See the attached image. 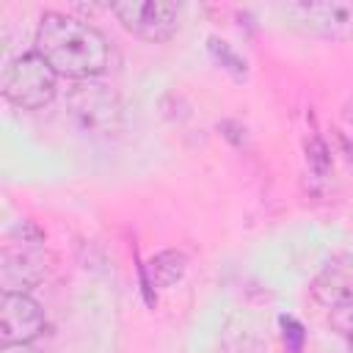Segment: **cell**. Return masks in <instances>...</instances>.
<instances>
[{
  "label": "cell",
  "mask_w": 353,
  "mask_h": 353,
  "mask_svg": "<svg viewBox=\"0 0 353 353\" xmlns=\"http://www.w3.org/2000/svg\"><path fill=\"white\" fill-rule=\"evenodd\" d=\"M33 44L58 77H69L74 83L97 80L110 63V44L105 33L63 11L41 14Z\"/></svg>",
  "instance_id": "1"
},
{
  "label": "cell",
  "mask_w": 353,
  "mask_h": 353,
  "mask_svg": "<svg viewBox=\"0 0 353 353\" xmlns=\"http://www.w3.org/2000/svg\"><path fill=\"white\" fill-rule=\"evenodd\" d=\"M17 234L19 237H8L0 248L3 292H30L47 279L52 268V256L44 245V234L30 221H22Z\"/></svg>",
  "instance_id": "2"
},
{
  "label": "cell",
  "mask_w": 353,
  "mask_h": 353,
  "mask_svg": "<svg viewBox=\"0 0 353 353\" xmlns=\"http://www.w3.org/2000/svg\"><path fill=\"white\" fill-rule=\"evenodd\" d=\"M0 88H3V97L8 105H14L19 110H39L55 99L58 74L33 50V52H22L6 63Z\"/></svg>",
  "instance_id": "3"
},
{
  "label": "cell",
  "mask_w": 353,
  "mask_h": 353,
  "mask_svg": "<svg viewBox=\"0 0 353 353\" xmlns=\"http://www.w3.org/2000/svg\"><path fill=\"white\" fill-rule=\"evenodd\" d=\"M72 121L88 135H110L121 127V99L102 80H80L66 94Z\"/></svg>",
  "instance_id": "4"
},
{
  "label": "cell",
  "mask_w": 353,
  "mask_h": 353,
  "mask_svg": "<svg viewBox=\"0 0 353 353\" xmlns=\"http://www.w3.org/2000/svg\"><path fill=\"white\" fill-rule=\"evenodd\" d=\"M284 17L303 33L347 41L353 39V0H309V3H287Z\"/></svg>",
  "instance_id": "5"
},
{
  "label": "cell",
  "mask_w": 353,
  "mask_h": 353,
  "mask_svg": "<svg viewBox=\"0 0 353 353\" xmlns=\"http://www.w3.org/2000/svg\"><path fill=\"white\" fill-rule=\"evenodd\" d=\"M110 11L127 33L152 44L168 41L179 28V6L168 0H127L113 3Z\"/></svg>",
  "instance_id": "6"
},
{
  "label": "cell",
  "mask_w": 353,
  "mask_h": 353,
  "mask_svg": "<svg viewBox=\"0 0 353 353\" xmlns=\"http://www.w3.org/2000/svg\"><path fill=\"white\" fill-rule=\"evenodd\" d=\"M47 317L30 292H3L0 298V339L3 345H30L44 334Z\"/></svg>",
  "instance_id": "7"
},
{
  "label": "cell",
  "mask_w": 353,
  "mask_h": 353,
  "mask_svg": "<svg viewBox=\"0 0 353 353\" xmlns=\"http://www.w3.org/2000/svg\"><path fill=\"white\" fill-rule=\"evenodd\" d=\"M312 298L328 309L353 303V256L339 254L323 265L312 281Z\"/></svg>",
  "instance_id": "8"
},
{
  "label": "cell",
  "mask_w": 353,
  "mask_h": 353,
  "mask_svg": "<svg viewBox=\"0 0 353 353\" xmlns=\"http://www.w3.org/2000/svg\"><path fill=\"white\" fill-rule=\"evenodd\" d=\"M188 270V256L176 248H165L160 254H154L146 265V273H149V281L154 287H174Z\"/></svg>",
  "instance_id": "9"
},
{
  "label": "cell",
  "mask_w": 353,
  "mask_h": 353,
  "mask_svg": "<svg viewBox=\"0 0 353 353\" xmlns=\"http://www.w3.org/2000/svg\"><path fill=\"white\" fill-rule=\"evenodd\" d=\"M210 52H212V55H215V61H218L226 72H232L237 80H243V77H245V61L232 50V44H229V41H223V39L212 36V39H210Z\"/></svg>",
  "instance_id": "10"
},
{
  "label": "cell",
  "mask_w": 353,
  "mask_h": 353,
  "mask_svg": "<svg viewBox=\"0 0 353 353\" xmlns=\"http://www.w3.org/2000/svg\"><path fill=\"white\" fill-rule=\"evenodd\" d=\"M306 163H309V168H312L317 176H325V174L331 171V152H328V146H325L323 138L312 135V138L306 141Z\"/></svg>",
  "instance_id": "11"
},
{
  "label": "cell",
  "mask_w": 353,
  "mask_h": 353,
  "mask_svg": "<svg viewBox=\"0 0 353 353\" xmlns=\"http://www.w3.org/2000/svg\"><path fill=\"white\" fill-rule=\"evenodd\" d=\"M328 323H331V328H334V331H336V334L345 339L347 350L353 353V303H345V306L331 309Z\"/></svg>",
  "instance_id": "12"
},
{
  "label": "cell",
  "mask_w": 353,
  "mask_h": 353,
  "mask_svg": "<svg viewBox=\"0 0 353 353\" xmlns=\"http://www.w3.org/2000/svg\"><path fill=\"white\" fill-rule=\"evenodd\" d=\"M279 323H281V339H284V347H287L290 353H301L303 339H306L303 325H301L295 317H290V314H281Z\"/></svg>",
  "instance_id": "13"
},
{
  "label": "cell",
  "mask_w": 353,
  "mask_h": 353,
  "mask_svg": "<svg viewBox=\"0 0 353 353\" xmlns=\"http://www.w3.org/2000/svg\"><path fill=\"white\" fill-rule=\"evenodd\" d=\"M0 353H41V350L33 345H3Z\"/></svg>",
  "instance_id": "14"
},
{
  "label": "cell",
  "mask_w": 353,
  "mask_h": 353,
  "mask_svg": "<svg viewBox=\"0 0 353 353\" xmlns=\"http://www.w3.org/2000/svg\"><path fill=\"white\" fill-rule=\"evenodd\" d=\"M345 119H347V121H353V102L345 108Z\"/></svg>",
  "instance_id": "15"
}]
</instances>
